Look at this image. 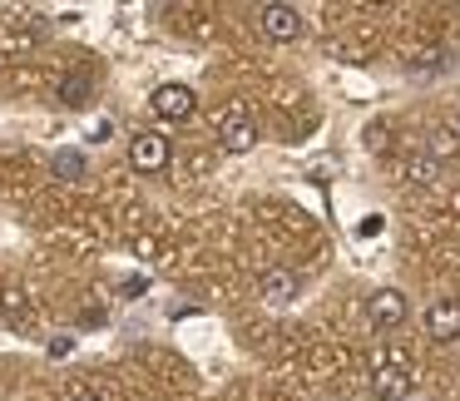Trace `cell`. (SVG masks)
<instances>
[{
  "instance_id": "11",
  "label": "cell",
  "mask_w": 460,
  "mask_h": 401,
  "mask_svg": "<svg viewBox=\"0 0 460 401\" xmlns=\"http://www.w3.org/2000/svg\"><path fill=\"white\" fill-rule=\"evenodd\" d=\"M430 154H436V159H450V154H456V134H450V129L430 134Z\"/></svg>"
},
{
  "instance_id": "14",
  "label": "cell",
  "mask_w": 460,
  "mask_h": 401,
  "mask_svg": "<svg viewBox=\"0 0 460 401\" xmlns=\"http://www.w3.org/2000/svg\"><path fill=\"white\" fill-rule=\"evenodd\" d=\"M75 401H100V397H94V391H80V397H75Z\"/></svg>"
},
{
  "instance_id": "12",
  "label": "cell",
  "mask_w": 460,
  "mask_h": 401,
  "mask_svg": "<svg viewBox=\"0 0 460 401\" xmlns=\"http://www.w3.org/2000/svg\"><path fill=\"white\" fill-rule=\"evenodd\" d=\"M376 233H381V218H361L357 223V238H376Z\"/></svg>"
},
{
  "instance_id": "7",
  "label": "cell",
  "mask_w": 460,
  "mask_h": 401,
  "mask_svg": "<svg viewBox=\"0 0 460 401\" xmlns=\"http://www.w3.org/2000/svg\"><path fill=\"white\" fill-rule=\"evenodd\" d=\"M218 139H223V149H228V154H248L252 144H258V129H252V120H243V114H233V120L218 129Z\"/></svg>"
},
{
  "instance_id": "10",
  "label": "cell",
  "mask_w": 460,
  "mask_h": 401,
  "mask_svg": "<svg viewBox=\"0 0 460 401\" xmlns=\"http://www.w3.org/2000/svg\"><path fill=\"white\" fill-rule=\"evenodd\" d=\"M55 174H60V179H84V154L60 149V154H55Z\"/></svg>"
},
{
  "instance_id": "2",
  "label": "cell",
  "mask_w": 460,
  "mask_h": 401,
  "mask_svg": "<svg viewBox=\"0 0 460 401\" xmlns=\"http://www.w3.org/2000/svg\"><path fill=\"white\" fill-rule=\"evenodd\" d=\"M129 164L139 174H159L164 164H169V139H164V134H154V129L134 134V139H129Z\"/></svg>"
},
{
  "instance_id": "13",
  "label": "cell",
  "mask_w": 460,
  "mask_h": 401,
  "mask_svg": "<svg viewBox=\"0 0 460 401\" xmlns=\"http://www.w3.org/2000/svg\"><path fill=\"white\" fill-rule=\"evenodd\" d=\"M70 352H75V337H55L50 342V357H70Z\"/></svg>"
},
{
  "instance_id": "1",
  "label": "cell",
  "mask_w": 460,
  "mask_h": 401,
  "mask_svg": "<svg viewBox=\"0 0 460 401\" xmlns=\"http://www.w3.org/2000/svg\"><path fill=\"white\" fill-rule=\"evenodd\" d=\"M193 104H199V94H193L189 85H159L154 100H149V110L159 114L164 124H183L193 114Z\"/></svg>"
},
{
  "instance_id": "8",
  "label": "cell",
  "mask_w": 460,
  "mask_h": 401,
  "mask_svg": "<svg viewBox=\"0 0 460 401\" xmlns=\"http://www.w3.org/2000/svg\"><path fill=\"white\" fill-rule=\"evenodd\" d=\"M262 298L278 302V307H282V302H292V298H297V278H292L288 268H268V272H262Z\"/></svg>"
},
{
  "instance_id": "9",
  "label": "cell",
  "mask_w": 460,
  "mask_h": 401,
  "mask_svg": "<svg viewBox=\"0 0 460 401\" xmlns=\"http://www.w3.org/2000/svg\"><path fill=\"white\" fill-rule=\"evenodd\" d=\"M90 94H94V75H90V70H70V75L60 80V100L70 104V110L90 104Z\"/></svg>"
},
{
  "instance_id": "5",
  "label": "cell",
  "mask_w": 460,
  "mask_h": 401,
  "mask_svg": "<svg viewBox=\"0 0 460 401\" xmlns=\"http://www.w3.org/2000/svg\"><path fill=\"white\" fill-rule=\"evenodd\" d=\"M371 322L376 327H401L406 322V298H401L396 288H381V292H371Z\"/></svg>"
},
{
  "instance_id": "3",
  "label": "cell",
  "mask_w": 460,
  "mask_h": 401,
  "mask_svg": "<svg viewBox=\"0 0 460 401\" xmlns=\"http://www.w3.org/2000/svg\"><path fill=\"white\" fill-rule=\"evenodd\" d=\"M262 35L278 45H292L302 35V11H292V5H262Z\"/></svg>"
},
{
  "instance_id": "6",
  "label": "cell",
  "mask_w": 460,
  "mask_h": 401,
  "mask_svg": "<svg viewBox=\"0 0 460 401\" xmlns=\"http://www.w3.org/2000/svg\"><path fill=\"white\" fill-rule=\"evenodd\" d=\"M371 387H376V397H381V401H406V397H411V377H406V367H376Z\"/></svg>"
},
{
  "instance_id": "4",
  "label": "cell",
  "mask_w": 460,
  "mask_h": 401,
  "mask_svg": "<svg viewBox=\"0 0 460 401\" xmlns=\"http://www.w3.org/2000/svg\"><path fill=\"white\" fill-rule=\"evenodd\" d=\"M426 332H430L436 342H456V337H460V302H456V298L430 302V312H426Z\"/></svg>"
}]
</instances>
